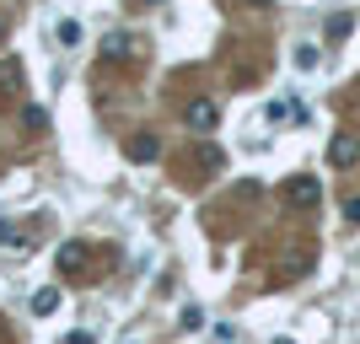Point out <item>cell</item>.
Here are the masks:
<instances>
[{"mask_svg":"<svg viewBox=\"0 0 360 344\" xmlns=\"http://www.w3.org/2000/svg\"><path fill=\"white\" fill-rule=\"evenodd\" d=\"M317 199H323V189H317V178H307V172L285 183V205H296V210H312Z\"/></svg>","mask_w":360,"mask_h":344,"instance_id":"cell-1","label":"cell"},{"mask_svg":"<svg viewBox=\"0 0 360 344\" xmlns=\"http://www.w3.org/2000/svg\"><path fill=\"white\" fill-rule=\"evenodd\" d=\"M129 54H135V38H129V32H108L103 38V60L108 65H124Z\"/></svg>","mask_w":360,"mask_h":344,"instance_id":"cell-2","label":"cell"},{"mask_svg":"<svg viewBox=\"0 0 360 344\" xmlns=\"http://www.w3.org/2000/svg\"><path fill=\"white\" fill-rule=\"evenodd\" d=\"M183 119H188V129H215V103H210V97H194Z\"/></svg>","mask_w":360,"mask_h":344,"instance_id":"cell-3","label":"cell"},{"mask_svg":"<svg viewBox=\"0 0 360 344\" xmlns=\"http://www.w3.org/2000/svg\"><path fill=\"white\" fill-rule=\"evenodd\" d=\"M355 156H360V140L355 135H333V146H328V162L333 167H349Z\"/></svg>","mask_w":360,"mask_h":344,"instance_id":"cell-4","label":"cell"},{"mask_svg":"<svg viewBox=\"0 0 360 344\" xmlns=\"http://www.w3.org/2000/svg\"><path fill=\"white\" fill-rule=\"evenodd\" d=\"M86 253H91L86 242H65V248H60V269L65 274H81V269H86Z\"/></svg>","mask_w":360,"mask_h":344,"instance_id":"cell-5","label":"cell"},{"mask_svg":"<svg viewBox=\"0 0 360 344\" xmlns=\"http://www.w3.org/2000/svg\"><path fill=\"white\" fill-rule=\"evenodd\" d=\"M156 156H162V140H156V135L129 140V162H156Z\"/></svg>","mask_w":360,"mask_h":344,"instance_id":"cell-6","label":"cell"},{"mask_svg":"<svg viewBox=\"0 0 360 344\" xmlns=\"http://www.w3.org/2000/svg\"><path fill=\"white\" fill-rule=\"evenodd\" d=\"M54 38H60V49H75V44H81V22H60Z\"/></svg>","mask_w":360,"mask_h":344,"instance_id":"cell-7","label":"cell"},{"mask_svg":"<svg viewBox=\"0 0 360 344\" xmlns=\"http://www.w3.org/2000/svg\"><path fill=\"white\" fill-rule=\"evenodd\" d=\"M54 307H60V291H38V296H32V312L38 317H49Z\"/></svg>","mask_w":360,"mask_h":344,"instance_id":"cell-8","label":"cell"},{"mask_svg":"<svg viewBox=\"0 0 360 344\" xmlns=\"http://www.w3.org/2000/svg\"><path fill=\"white\" fill-rule=\"evenodd\" d=\"M345 215H349V221H360V199H349V205H345Z\"/></svg>","mask_w":360,"mask_h":344,"instance_id":"cell-9","label":"cell"},{"mask_svg":"<svg viewBox=\"0 0 360 344\" xmlns=\"http://www.w3.org/2000/svg\"><path fill=\"white\" fill-rule=\"evenodd\" d=\"M65 344H91V333H70V339H65Z\"/></svg>","mask_w":360,"mask_h":344,"instance_id":"cell-10","label":"cell"},{"mask_svg":"<svg viewBox=\"0 0 360 344\" xmlns=\"http://www.w3.org/2000/svg\"><path fill=\"white\" fill-rule=\"evenodd\" d=\"M140 6H156V0H140Z\"/></svg>","mask_w":360,"mask_h":344,"instance_id":"cell-11","label":"cell"},{"mask_svg":"<svg viewBox=\"0 0 360 344\" xmlns=\"http://www.w3.org/2000/svg\"><path fill=\"white\" fill-rule=\"evenodd\" d=\"M253 6H269V0H253Z\"/></svg>","mask_w":360,"mask_h":344,"instance_id":"cell-12","label":"cell"},{"mask_svg":"<svg viewBox=\"0 0 360 344\" xmlns=\"http://www.w3.org/2000/svg\"><path fill=\"white\" fill-rule=\"evenodd\" d=\"M274 344H290V339H274Z\"/></svg>","mask_w":360,"mask_h":344,"instance_id":"cell-13","label":"cell"},{"mask_svg":"<svg viewBox=\"0 0 360 344\" xmlns=\"http://www.w3.org/2000/svg\"><path fill=\"white\" fill-rule=\"evenodd\" d=\"M0 38H6V27H0Z\"/></svg>","mask_w":360,"mask_h":344,"instance_id":"cell-14","label":"cell"}]
</instances>
